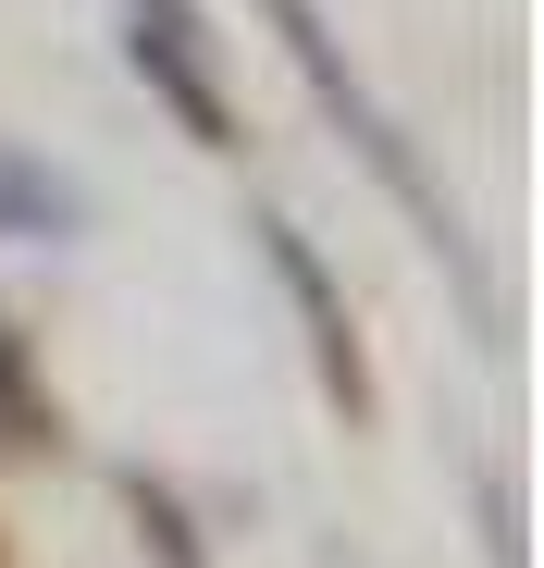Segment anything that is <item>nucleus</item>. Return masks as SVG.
Masks as SVG:
<instances>
[{"label":"nucleus","mask_w":544,"mask_h":568,"mask_svg":"<svg viewBox=\"0 0 544 568\" xmlns=\"http://www.w3.org/2000/svg\"><path fill=\"white\" fill-rule=\"evenodd\" d=\"M137 74H149L199 136H223V87H211V62H199V13H187V0H137Z\"/></svg>","instance_id":"f257e3e1"},{"label":"nucleus","mask_w":544,"mask_h":568,"mask_svg":"<svg viewBox=\"0 0 544 568\" xmlns=\"http://www.w3.org/2000/svg\"><path fill=\"white\" fill-rule=\"evenodd\" d=\"M272 26H285V50L310 62V87H322V100H334V112L359 124V149H372V161L396 173V199H421V173H409V149H396V136H384V112H372V100H359V87H346V62H334V38H322V13H310V0H272Z\"/></svg>","instance_id":"f03ea898"}]
</instances>
